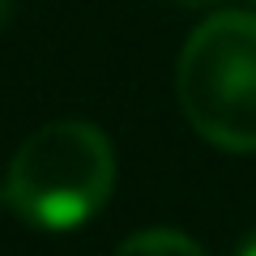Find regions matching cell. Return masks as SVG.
I'll list each match as a JSON object with an SVG mask.
<instances>
[{
	"instance_id": "cell-5",
	"label": "cell",
	"mask_w": 256,
	"mask_h": 256,
	"mask_svg": "<svg viewBox=\"0 0 256 256\" xmlns=\"http://www.w3.org/2000/svg\"><path fill=\"white\" fill-rule=\"evenodd\" d=\"M9 18H13V0H0V30L9 26Z\"/></svg>"
},
{
	"instance_id": "cell-3",
	"label": "cell",
	"mask_w": 256,
	"mask_h": 256,
	"mask_svg": "<svg viewBox=\"0 0 256 256\" xmlns=\"http://www.w3.org/2000/svg\"><path fill=\"white\" fill-rule=\"evenodd\" d=\"M111 256H205V252H201V244H192L188 235L158 226V230H141V235L124 239Z\"/></svg>"
},
{
	"instance_id": "cell-4",
	"label": "cell",
	"mask_w": 256,
	"mask_h": 256,
	"mask_svg": "<svg viewBox=\"0 0 256 256\" xmlns=\"http://www.w3.org/2000/svg\"><path fill=\"white\" fill-rule=\"evenodd\" d=\"M235 256H256V230L244 239V244H239V252H235Z\"/></svg>"
},
{
	"instance_id": "cell-6",
	"label": "cell",
	"mask_w": 256,
	"mask_h": 256,
	"mask_svg": "<svg viewBox=\"0 0 256 256\" xmlns=\"http://www.w3.org/2000/svg\"><path fill=\"white\" fill-rule=\"evenodd\" d=\"M180 4H205V0H180Z\"/></svg>"
},
{
	"instance_id": "cell-7",
	"label": "cell",
	"mask_w": 256,
	"mask_h": 256,
	"mask_svg": "<svg viewBox=\"0 0 256 256\" xmlns=\"http://www.w3.org/2000/svg\"><path fill=\"white\" fill-rule=\"evenodd\" d=\"M252 4H256V0H252Z\"/></svg>"
},
{
	"instance_id": "cell-2",
	"label": "cell",
	"mask_w": 256,
	"mask_h": 256,
	"mask_svg": "<svg viewBox=\"0 0 256 256\" xmlns=\"http://www.w3.org/2000/svg\"><path fill=\"white\" fill-rule=\"evenodd\" d=\"M180 107L210 146L256 150V13H218L184 43L175 73Z\"/></svg>"
},
{
	"instance_id": "cell-1",
	"label": "cell",
	"mask_w": 256,
	"mask_h": 256,
	"mask_svg": "<svg viewBox=\"0 0 256 256\" xmlns=\"http://www.w3.org/2000/svg\"><path fill=\"white\" fill-rule=\"evenodd\" d=\"M116 184L111 141L86 120H56L22 141L4 196L13 214L43 230H73L107 205Z\"/></svg>"
}]
</instances>
